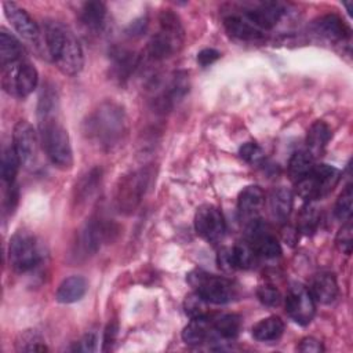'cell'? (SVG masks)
<instances>
[{"instance_id":"obj_35","label":"cell","mask_w":353,"mask_h":353,"mask_svg":"<svg viewBox=\"0 0 353 353\" xmlns=\"http://www.w3.org/2000/svg\"><path fill=\"white\" fill-rule=\"evenodd\" d=\"M183 309L186 316H189L190 319L208 316V302L194 291L186 295L183 301Z\"/></svg>"},{"instance_id":"obj_31","label":"cell","mask_w":353,"mask_h":353,"mask_svg":"<svg viewBox=\"0 0 353 353\" xmlns=\"http://www.w3.org/2000/svg\"><path fill=\"white\" fill-rule=\"evenodd\" d=\"M211 325H212L215 335H218L219 338L233 339L240 332L241 319L237 314L225 313V314H219L215 319H212Z\"/></svg>"},{"instance_id":"obj_29","label":"cell","mask_w":353,"mask_h":353,"mask_svg":"<svg viewBox=\"0 0 353 353\" xmlns=\"http://www.w3.org/2000/svg\"><path fill=\"white\" fill-rule=\"evenodd\" d=\"M269 208L272 215L279 221H285L292 208V194L285 188L273 189L269 196Z\"/></svg>"},{"instance_id":"obj_11","label":"cell","mask_w":353,"mask_h":353,"mask_svg":"<svg viewBox=\"0 0 353 353\" xmlns=\"http://www.w3.org/2000/svg\"><path fill=\"white\" fill-rule=\"evenodd\" d=\"M114 232L116 229L112 223L102 222L101 219H90L77 234L76 245L79 255H94L105 241L112 239Z\"/></svg>"},{"instance_id":"obj_19","label":"cell","mask_w":353,"mask_h":353,"mask_svg":"<svg viewBox=\"0 0 353 353\" xmlns=\"http://www.w3.org/2000/svg\"><path fill=\"white\" fill-rule=\"evenodd\" d=\"M309 291L314 301L324 305L332 303L338 296V284L335 276L330 272L317 273L312 280Z\"/></svg>"},{"instance_id":"obj_40","label":"cell","mask_w":353,"mask_h":353,"mask_svg":"<svg viewBox=\"0 0 353 353\" xmlns=\"http://www.w3.org/2000/svg\"><path fill=\"white\" fill-rule=\"evenodd\" d=\"M256 296H258V299H259L263 305L270 306V307L279 306L280 302H281V294H280V291H279L276 287L269 285V284L261 285V287L256 290Z\"/></svg>"},{"instance_id":"obj_14","label":"cell","mask_w":353,"mask_h":353,"mask_svg":"<svg viewBox=\"0 0 353 353\" xmlns=\"http://www.w3.org/2000/svg\"><path fill=\"white\" fill-rule=\"evenodd\" d=\"M263 203H265V194L259 186L252 185L243 189L237 200V211H239L240 219L248 223L258 219V215L263 207Z\"/></svg>"},{"instance_id":"obj_46","label":"cell","mask_w":353,"mask_h":353,"mask_svg":"<svg viewBox=\"0 0 353 353\" xmlns=\"http://www.w3.org/2000/svg\"><path fill=\"white\" fill-rule=\"evenodd\" d=\"M146 29V19L145 18H141L135 22L131 23L130 29H128V33L131 36H137V34H142V32Z\"/></svg>"},{"instance_id":"obj_45","label":"cell","mask_w":353,"mask_h":353,"mask_svg":"<svg viewBox=\"0 0 353 353\" xmlns=\"http://www.w3.org/2000/svg\"><path fill=\"white\" fill-rule=\"evenodd\" d=\"M117 323H109L103 332V350H108L117 336Z\"/></svg>"},{"instance_id":"obj_16","label":"cell","mask_w":353,"mask_h":353,"mask_svg":"<svg viewBox=\"0 0 353 353\" xmlns=\"http://www.w3.org/2000/svg\"><path fill=\"white\" fill-rule=\"evenodd\" d=\"M225 30L234 39L243 41H258L265 37L263 30L256 28L248 18L244 15L232 14L223 19Z\"/></svg>"},{"instance_id":"obj_24","label":"cell","mask_w":353,"mask_h":353,"mask_svg":"<svg viewBox=\"0 0 353 353\" xmlns=\"http://www.w3.org/2000/svg\"><path fill=\"white\" fill-rule=\"evenodd\" d=\"M284 331V323L277 316L262 319L252 327V336L259 342L277 341Z\"/></svg>"},{"instance_id":"obj_15","label":"cell","mask_w":353,"mask_h":353,"mask_svg":"<svg viewBox=\"0 0 353 353\" xmlns=\"http://www.w3.org/2000/svg\"><path fill=\"white\" fill-rule=\"evenodd\" d=\"M157 98L156 106L160 110H165L172 108L176 102H179L189 92V74L188 72H176L170 80L168 85Z\"/></svg>"},{"instance_id":"obj_6","label":"cell","mask_w":353,"mask_h":353,"mask_svg":"<svg viewBox=\"0 0 353 353\" xmlns=\"http://www.w3.org/2000/svg\"><path fill=\"white\" fill-rule=\"evenodd\" d=\"M150 176V170L145 167L135 170L120 179L114 196L116 205L120 212L128 215L137 210L148 190Z\"/></svg>"},{"instance_id":"obj_20","label":"cell","mask_w":353,"mask_h":353,"mask_svg":"<svg viewBox=\"0 0 353 353\" xmlns=\"http://www.w3.org/2000/svg\"><path fill=\"white\" fill-rule=\"evenodd\" d=\"M79 19L81 25L94 33L102 30L106 19V7L102 1H87L79 11Z\"/></svg>"},{"instance_id":"obj_27","label":"cell","mask_w":353,"mask_h":353,"mask_svg":"<svg viewBox=\"0 0 353 353\" xmlns=\"http://www.w3.org/2000/svg\"><path fill=\"white\" fill-rule=\"evenodd\" d=\"M314 157L307 150L295 152L288 163V175L296 183L307 176L314 168Z\"/></svg>"},{"instance_id":"obj_2","label":"cell","mask_w":353,"mask_h":353,"mask_svg":"<svg viewBox=\"0 0 353 353\" xmlns=\"http://www.w3.org/2000/svg\"><path fill=\"white\" fill-rule=\"evenodd\" d=\"M43 30L47 54L59 72L66 76L80 73L84 65V57L74 33L66 25L55 19L44 21Z\"/></svg>"},{"instance_id":"obj_21","label":"cell","mask_w":353,"mask_h":353,"mask_svg":"<svg viewBox=\"0 0 353 353\" xmlns=\"http://www.w3.org/2000/svg\"><path fill=\"white\" fill-rule=\"evenodd\" d=\"M25 59V48L7 29H0V65L6 66Z\"/></svg>"},{"instance_id":"obj_22","label":"cell","mask_w":353,"mask_h":353,"mask_svg":"<svg viewBox=\"0 0 353 353\" xmlns=\"http://www.w3.org/2000/svg\"><path fill=\"white\" fill-rule=\"evenodd\" d=\"M87 288H88V284L84 277L70 276L59 284L55 292V299L61 303L77 302L85 295Z\"/></svg>"},{"instance_id":"obj_9","label":"cell","mask_w":353,"mask_h":353,"mask_svg":"<svg viewBox=\"0 0 353 353\" xmlns=\"http://www.w3.org/2000/svg\"><path fill=\"white\" fill-rule=\"evenodd\" d=\"M3 7H4L7 19L11 22L12 28L19 34V37L26 44H29L32 47V50H34L39 55L43 54V48L47 51L44 36H41L39 26L36 25L33 18L28 14V11H25L18 4L11 3V1H6L3 4Z\"/></svg>"},{"instance_id":"obj_18","label":"cell","mask_w":353,"mask_h":353,"mask_svg":"<svg viewBox=\"0 0 353 353\" xmlns=\"http://www.w3.org/2000/svg\"><path fill=\"white\" fill-rule=\"evenodd\" d=\"M316 32L331 40V41H345L350 37V30L346 23L335 14H325L314 21Z\"/></svg>"},{"instance_id":"obj_1","label":"cell","mask_w":353,"mask_h":353,"mask_svg":"<svg viewBox=\"0 0 353 353\" xmlns=\"http://www.w3.org/2000/svg\"><path fill=\"white\" fill-rule=\"evenodd\" d=\"M58 92L51 84L43 87L39 105V138L48 160L59 170H69L73 165V152L69 134L58 116Z\"/></svg>"},{"instance_id":"obj_26","label":"cell","mask_w":353,"mask_h":353,"mask_svg":"<svg viewBox=\"0 0 353 353\" xmlns=\"http://www.w3.org/2000/svg\"><path fill=\"white\" fill-rule=\"evenodd\" d=\"M312 176L314 178L320 190V196L323 197L338 185L341 179V171L330 164L323 163V164L314 165L312 171Z\"/></svg>"},{"instance_id":"obj_43","label":"cell","mask_w":353,"mask_h":353,"mask_svg":"<svg viewBox=\"0 0 353 353\" xmlns=\"http://www.w3.org/2000/svg\"><path fill=\"white\" fill-rule=\"evenodd\" d=\"M219 57H221V54L216 50H214V48H204V50H201L197 54V62L201 66H208V65L214 63L215 61H218Z\"/></svg>"},{"instance_id":"obj_41","label":"cell","mask_w":353,"mask_h":353,"mask_svg":"<svg viewBox=\"0 0 353 353\" xmlns=\"http://www.w3.org/2000/svg\"><path fill=\"white\" fill-rule=\"evenodd\" d=\"M97 347H98V336L95 332H87L76 345V350H80V352H95Z\"/></svg>"},{"instance_id":"obj_12","label":"cell","mask_w":353,"mask_h":353,"mask_svg":"<svg viewBox=\"0 0 353 353\" xmlns=\"http://www.w3.org/2000/svg\"><path fill=\"white\" fill-rule=\"evenodd\" d=\"M40 138L33 125L26 120H19L12 131V148L19 157L21 164L29 165L37 156Z\"/></svg>"},{"instance_id":"obj_23","label":"cell","mask_w":353,"mask_h":353,"mask_svg":"<svg viewBox=\"0 0 353 353\" xmlns=\"http://www.w3.org/2000/svg\"><path fill=\"white\" fill-rule=\"evenodd\" d=\"M214 330L211 325V320L207 317L190 319L189 324L182 331V339L188 345H200L207 342L212 335Z\"/></svg>"},{"instance_id":"obj_42","label":"cell","mask_w":353,"mask_h":353,"mask_svg":"<svg viewBox=\"0 0 353 353\" xmlns=\"http://www.w3.org/2000/svg\"><path fill=\"white\" fill-rule=\"evenodd\" d=\"M298 350L303 352V353H320L324 350V347L319 339H316L313 336H306L301 341Z\"/></svg>"},{"instance_id":"obj_7","label":"cell","mask_w":353,"mask_h":353,"mask_svg":"<svg viewBox=\"0 0 353 353\" xmlns=\"http://www.w3.org/2000/svg\"><path fill=\"white\" fill-rule=\"evenodd\" d=\"M37 81V70L26 59L1 66V85L12 97L26 98L33 92Z\"/></svg>"},{"instance_id":"obj_5","label":"cell","mask_w":353,"mask_h":353,"mask_svg":"<svg viewBox=\"0 0 353 353\" xmlns=\"http://www.w3.org/2000/svg\"><path fill=\"white\" fill-rule=\"evenodd\" d=\"M186 281L192 285L193 291L203 296L208 303H228L236 296V288L225 277L207 273L204 270H192Z\"/></svg>"},{"instance_id":"obj_30","label":"cell","mask_w":353,"mask_h":353,"mask_svg":"<svg viewBox=\"0 0 353 353\" xmlns=\"http://www.w3.org/2000/svg\"><path fill=\"white\" fill-rule=\"evenodd\" d=\"M101 179H102L101 168H92L85 175H83L76 185V194H74L76 203L81 204L90 200L97 192L98 186L101 185Z\"/></svg>"},{"instance_id":"obj_39","label":"cell","mask_w":353,"mask_h":353,"mask_svg":"<svg viewBox=\"0 0 353 353\" xmlns=\"http://www.w3.org/2000/svg\"><path fill=\"white\" fill-rule=\"evenodd\" d=\"M239 154L243 160H245L247 163L250 164H259L263 161L265 159V153L263 150L261 149L259 145H256L255 142H247L244 143L240 150H239Z\"/></svg>"},{"instance_id":"obj_33","label":"cell","mask_w":353,"mask_h":353,"mask_svg":"<svg viewBox=\"0 0 353 353\" xmlns=\"http://www.w3.org/2000/svg\"><path fill=\"white\" fill-rule=\"evenodd\" d=\"M17 352H47V346L43 341V338L36 331H25L19 335V338L15 342Z\"/></svg>"},{"instance_id":"obj_34","label":"cell","mask_w":353,"mask_h":353,"mask_svg":"<svg viewBox=\"0 0 353 353\" xmlns=\"http://www.w3.org/2000/svg\"><path fill=\"white\" fill-rule=\"evenodd\" d=\"M233 263L236 269H248L255 261V251L248 241H240L232 248Z\"/></svg>"},{"instance_id":"obj_4","label":"cell","mask_w":353,"mask_h":353,"mask_svg":"<svg viewBox=\"0 0 353 353\" xmlns=\"http://www.w3.org/2000/svg\"><path fill=\"white\" fill-rule=\"evenodd\" d=\"M160 30L148 43V55L161 61L178 52L183 43V28L179 17L171 10H163L159 15Z\"/></svg>"},{"instance_id":"obj_37","label":"cell","mask_w":353,"mask_h":353,"mask_svg":"<svg viewBox=\"0 0 353 353\" xmlns=\"http://www.w3.org/2000/svg\"><path fill=\"white\" fill-rule=\"evenodd\" d=\"M319 222H320V212L316 205L307 204L306 207L302 208V211L299 214V219H298L301 232H303L305 234L313 233L317 229Z\"/></svg>"},{"instance_id":"obj_10","label":"cell","mask_w":353,"mask_h":353,"mask_svg":"<svg viewBox=\"0 0 353 353\" xmlns=\"http://www.w3.org/2000/svg\"><path fill=\"white\" fill-rule=\"evenodd\" d=\"M285 310L288 316L301 325H307L314 316V299L305 285L299 283L291 284L285 296Z\"/></svg>"},{"instance_id":"obj_44","label":"cell","mask_w":353,"mask_h":353,"mask_svg":"<svg viewBox=\"0 0 353 353\" xmlns=\"http://www.w3.org/2000/svg\"><path fill=\"white\" fill-rule=\"evenodd\" d=\"M218 265L219 268L225 269V270H232L236 269L234 263H233V254H232V248H222L218 252Z\"/></svg>"},{"instance_id":"obj_38","label":"cell","mask_w":353,"mask_h":353,"mask_svg":"<svg viewBox=\"0 0 353 353\" xmlns=\"http://www.w3.org/2000/svg\"><path fill=\"white\" fill-rule=\"evenodd\" d=\"M352 241H353V228H352V219H349V221H345L339 228L335 237V244L342 254L350 255L352 244H353Z\"/></svg>"},{"instance_id":"obj_32","label":"cell","mask_w":353,"mask_h":353,"mask_svg":"<svg viewBox=\"0 0 353 353\" xmlns=\"http://www.w3.org/2000/svg\"><path fill=\"white\" fill-rule=\"evenodd\" d=\"M19 165H22V164H21L19 157L17 156L14 148L12 146L6 148L1 154V178L6 183H8V185L14 183V179L18 174Z\"/></svg>"},{"instance_id":"obj_36","label":"cell","mask_w":353,"mask_h":353,"mask_svg":"<svg viewBox=\"0 0 353 353\" xmlns=\"http://www.w3.org/2000/svg\"><path fill=\"white\" fill-rule=\"evenodd\" d=\"M352 210H353V189H352V185H347L342 190V193L339 194V197L335 203L334 215L339 221L345 222L352 218Z\"/></svg>"},{"instance_id":"obj_17","label":"cell","mask_w":353,"mask_h":353,"mask_svg":"<svg viewBox=\"0 0 353 353\" xmlns=\"http://www.w3.org/2000/svg\"><path fill=\"white\" fill-rule=\"evenodd\" d=\"M284 8L279 3H261L258 7L247 10L243 15L261 30L272 29L281 18Z\"/></svg>"},{"instance_id":"obj_8","label":"cell","mask_w":353,"mask_h":353,"mask_svg":"<svg viewBox=\"0 0 353 353\" xmlns=\"http://www.w3.org/2000/svg\"><path fill=\"white\" fill-rule=\"evenodd\" d=\"M41 259V252L34 236L28 232H17L8 245V262L17 273L34 269Z\"/></svg>"},{"instance_id":"obj_13","label":"cell","mask_w":353,"mask_h":353,"mask_svg":"<svg viewBox=\"0 0 353 353\" xmlns=\"http://www.w3.org/2000/svg\"><path fill=\"white\" fill-rule=\"evenodd\" d=\"M194 228L197 234L208 241H218L226 230L222 212L214 205H203L197 210L194 216Z\"/></svg>"},{"instance_id":"obj_25","label":"cell","mask_w":353,"mask_h":353,"mask_svg":"<svg viewBox=\"0 0 353 353\" xmlns=\"http://www.w3.org/2000/svg\"><path fill=\"white\" fill-rule=\"evenodd\" d=\"M330 139H331V128L328 127V124H325L321 120L314 121L307 130V137H306L307 152H310L313 157L320 154L327 146Z\"/></svg>"},{"instance_id":"obj_28","label":"cell","mask_w":353,"mask_h":353,"mask_svg":"<svg viewBox=\"0 0 353 353\" xmlns=\"http://www.w3.org/2000/svg\"><path fill=\"white\" fill-rule=\"evenodd\" d=\"M112 61H113V72L117 79L124 80L128 79L132 70L139 63V57H137L134 52L124 50V48H116L112 51Z\"/></svg>"},{"instance_id":"obj_3","label":"cell","mask_w":353,"mask_h":353,"mask_svg":"<svg viewBox=\"0 0 353 353\" xmlns=\"http://www.w3.org/2000/svg\"><path fill=\"white\" fill-rule=\"evenodd\" d=\"M84 132L99 148H116L127 132V117L123 108L114 102H102L84 121Z\"/></svg>"}]
</instances>
